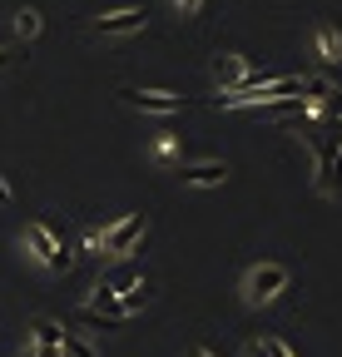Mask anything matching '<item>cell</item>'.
Segmentation results:
<instances>
[{
	"mask_svg": "<svg viewBox=\"0 0 342 357\" xmlns=\"http://www.w3.org/2000/svg\"><path fill=\"white\" fill-rule=\"evenodd\" d=\"M228 178V164L224 159H199V164H179V184L189 189H213Z\"/></svg>",
	"mask_w": 342,
	"mask_h": 357,
	"instance_id": "8992f818",
	"label": "cell"
},
{
	"mask_svg": "<svg viewBox=\"0 0 342 357\" xmlns=\"http://www.w3.org/2000/svg\"><path fill=\"white\" fill-rule=\"evenodd\" d=\"M119 105H130L139 114H179V109H189L184 95H169V89H134V84L119 89Z\"/></svg>",
	"mask_w": 342,
	"mask_h": 357,
	"instance_id": "5b68a950",
	"label": "cell"
},
{
	"mask_svg": "<svg viewBox=\"0 0 342 357\" xmlns=\"http://www.w3.org/2000/svg\"><path fill=\"white\" fill-rule=\"evenodd\" d=\"M174 6H179L184 15H199V6H203V0H174Z\"/></svg>",
	"mask_w": 342,
	"mask_h": 357,
	"instance_id": "4fadbf2b",
	"label": "cell"
},
{
	"mask_svg": "<svg viewBox=\"0 0 342 357\" xmlns=\"http://www.w3.org/2000/svg\"><path fill=\"white\" fill-rule=\"evenodd\" d=\"M144 25H149V15H144L139 6L114 10V15H100V20H95V30H100V35H139Z\"/></svg>",
	"mask_w": 342,
	"mask_h": 357,
	"instance_id": "52a82bcc",
	"label": "cell"
},
{
	"mask_svg": "<svg viewBox=\"0 0 342 357\" xmlns=\"http://www.w3.org/2000/svg\"><path fill=\"white\" fill-rule=\"evenodd\" d=\"M248 60L243 55H213V79H219V95H228V89H238L248 79Z\"/></svg>",
	"mask_w": 342,
	"mask_h": 357,
	"instance_id": "ba28073f",
	"label": "cell"
},
{
	"mask_svg": "<svg viewBox=\"0 0 342 357\" xmlns=\"http://www.w3.org/2000/svg\"><path fill=\"white\" fill-rule=\"evenodd\" d=\"M149 298H154L149 283L134 288V293H109L104 283H95V298L84 303V312H90V318H104V323H124V318H134V312H144Z\"/></svg>",
	"mask_w": 342,
	"mask_h": 357,
	"instance_id": "6da1fadb",
	"label": "cell"
},
{
	"mask_svg": "<svg viewBox=\"0 0 342 357\" xmlns=\"http://www.w3.org/2000/svg\"><path fill=\"white\" fill-rule=\"evenodd\" d=\"M15 35H20V40H30V35H40V10H30V6H25V10L15 15Z\"/></svg>",
	"mask_w": 342,
	"mask_h": 357,
	"instance_id": "7c38bea8",
	"label": "cell"
},
{
	"mask_svg": "<svg viewBox=\"0 0 342 357\" xmlns=\"http://www.w3.org/2000/svg\"><path fill=\"white\" fill-rule=\"evenodd\" d=\"M25 248H30L40 263H45L50 273H70V263H75V253L60 243V234L50 229V223H40V218H35V223H25Z\"/></svg>",
	"mask_w": 342,
	"mask_h": 357,
	"instance_id": "7a4b0ae2",
	"label": "cell"
},
{
	"mask_svg": "<svg viewBox=\"0 0 342 357\" xmlns=\"http://www.w3.org/2000/svg\"><path fill=\"white\" fill-rule=\"evenodd\" d=\"M10 199V184H6V178H0V204H6Z\"/></svg>",
	"mask_w": 342,
	"mask_h": 357,
	"instance_id": "5bb4252c",
	"label": "cell"
},
{
	"mask_svg": "<svg viewBox=\"0 0 342 357\" xmlns=\"http://www.w3.org/2000/svg\"><path fill=\"white\" fill-rule=\"evenodd\" d=\"M144 213H124L119 223H109V229L100 234V248H104V258H130L134 248H139V238H144Z\"/></svg>",
	"mask_w": 342,
	"mask_h": 357,
	"instance_id": "3957f363",
	"label": "cell"
},
{
	"mask_svg": "<svg viewBox=\"0 0 342 357\" xmlns=\"http://www.w3.org/2000/svg\"><path fill=\"white\" fill-rule=\"evenodd\" d=\"M189 357H213V352H208V347H194V352H189Z\"/></svg>",
	"mask_w": 342,
	"mask_h": 357,
	"instance_id": "9a60e30c",
	"label": "cell"
},
{
	"mask_svg": "<svg viewBox=\"0 0 342 357\" xmlns=\"http://www.w3.org/2000/svg\"><path fill=\"white\" fill-rule=\"evenodd\" d=\"M6 65H10V50H0V70H6Z\"/></svg>",
	"mask_w": 342,
	"mask_h": 357,
	"instance_id": "2e32d148",
	"label": "cell"
},
{
	"mask_svg": "<svg viewBox=\"0 0 342 357\" xmlns=\"http://www.w3.org/2000/svg\"><path fill=\"white\" fill-rule=\"evenodd\" d=\"M243 357H293V352L283 337H253V342H243Z\"/></svg>",
	"mask_w": 342,
	"mask_h": 357,
	"instance_id": "30bf717a",
	"label": "cell"
},
{
	"mask_svg": "<svg viewBox=\"0 0 342 357\" xmlns=\"http://www.w3.org/2000/svg\"><path fill=\"white\" fill-rule=\"evenodd\" d=\"M60 352H65V357H100V352H95L90 342H84L79 333H70V328L60 333Z\"/></svg>",
	"mask_w": 342,
	"mask_h": 357,
	"instance_id": "8fae6325",
	"label": "cell"
},
{
	"mask_svg": "<svg viewBox=\"0 0 342 357\" xmlns=\"http://www.w3.org/2000/svg\"><path fill=\"white\" fill-rule=\"evenodd\" d=\"M318 55H322V65H342V35L332 30V25H318Z\"/></svg>",
	"mask_w": 342,
	"mask_h": 357,
	"instance_id": "9c48e42d",
	"label": "cell"
},
{
	"mask_svg": "<svg viewBox=\"0 0 342 357\" xmlns=\"http://www.w3.org/2000/svg\"><path fill=\"white\" fill-rule=\"evenodd\" d=\"M283 288H288V268H283V263H258V268H248V278H243V298H248L253 307L273 303Z\"/></svg>",
	"mask_w": 342,
	"mask_h": 357,
	"instance_id": "277c9868",
	"label": "cell"
}]
</instances>
